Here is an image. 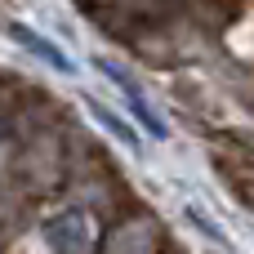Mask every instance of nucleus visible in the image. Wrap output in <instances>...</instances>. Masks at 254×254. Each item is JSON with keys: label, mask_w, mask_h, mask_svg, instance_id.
Listing matches in <instances>:
<instances>
[{"label": "nucleus", "mask_w": 254, "mask_h": 254, "mask_svg": "<svg viewBox=\"0 0 254 254\" xmlns=\"http://www.w3.org/2000/svg\"><path fill=\"white\" fill-rule=\"evenodd\" d=\"M98 67H103V76H107V80H112V85H116V89L125 94V103H129V112H134V116H138V121L147 125V134H156V138H165V125H161V121L152 116V107H147V98H143V89H138V85H134V80H129V76L121 71V67H112V63H103V58H98Z\"/></svg>", "instance_id": "1"}, {"label": "nucleus", "mask_w": 254, "mask_h": 254, "mask_svg": "<svg viewBox=\"0 0 254 254\" xmlns=\"http://www.w3.org/2000/svg\"><path fill=\"white\" fill-rule=\"evenodd\" d=\"M4 31H9V36H13V40H18L22 49H31V54H40V58H45V63L54 67V71H63V76H71V71H76V63H71V58H67V54H63V49L54 45V40H45V36H36L31 27H22V22H9Z\"/></svg>", "instance_id": "2"}, {"label": "nucleus", "mask_w": 254, "mask_h": 254, "mask_svg": "<svg viewBox=\"0 0 254 254\" xmlns=\"http://www.w3.org/2000/svg\"><path fill=\"white\" fill-rule=\"evenodd\" d=\"M89 112H94V116H98V121H103V125H107V129H112V134H116L125 147H134V152H138V134H134V129H129V125H125L116 112H107V107H98V103H89Z\"/></svg>", "instance_id": "3"}]
</instances>
